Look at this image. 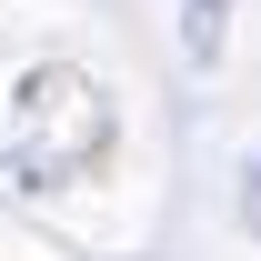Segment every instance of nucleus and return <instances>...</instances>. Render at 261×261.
Here are the masks:
<instances>
[{
	"label": "nucleus",
	"mask_w": 261,
	"mask_h": 261,
	"mask_svg": "<svg viewBox=\"0 0 261 261\" xmlns=\"http://www.w3.org/2000/svg\"><path fill=\"white\" fill-rule=\"evenodd\" d=\"M221 40V0H191V50H211Z\"/></svg>",
	"instance_id": "f03ea898"
},
{
	"label": "nucleus",
	"mask_w": 261,
	"mask_h": 261,
	"mask_svg": "<svg viewBox=\"0 0 261 261\" xmlns=\"http://www.w3.org/2000/svg\"><path fill=\"white\" fill-rule=\"evenodd\" d=\"M111 151V100L81 70H31L20 81V121H10V171L20 181H70Z\"/></svg>",
	"instance_id": "f257e3e1"
}]
</instances>
